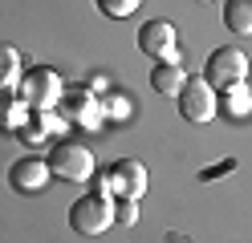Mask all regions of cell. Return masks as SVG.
<instances>
[{
  "label": "cell",
  "instance_id": "cell-1",
  "mask_svg": "<svg viewBox=\"0 0 252 243\" xmlns=\"http://www.w3.org/2000/svg\"><path fill=\"white\" fill-rule=\"evenodd\" d=\"M17 93H21V102H25L29 109L45 113V109L61 106V97H65V81H61V73L49 69V65H33V69H25Z\"/></svg>",
  "mask_w": 252,
  "mask_h": 243
},
{
  "label": "cell",
  "instance_id": "cell-2",
  "mask_svg": "<svg viewBox=\"0 0 252 243\" xmlns=\"http://www.w3.org/2000/svg\"><path fill=\"white\" fill-rule=\"evenodd\" d=\"M94 190L98 194H118V199H143V190H147V166L143 162H134V158H122L114 162L110 170H94Z\"/></svg>",
  "mask_w": 252,
  "mask_h": 243
},
{
  "label": "cell",
  "instance_id": "cell-3",
  "mask_svg": "<svg viewBox=\"0 0 252 243\" xmlns=\"http://www.w3.org/2000/svg\"><path fill=\"white\" fill-rule=\"evenodd\" d=\"M118 219H114V203H110V194H98V190H90V194H82L73 207H69V227L77 235H106L110 227H114Z\"/></svg>",
  "mask_w": 252,
  "mask_h": 243
},
{
  "label": "cell",
  "instance_id": "cell-4",
  "mask_svg": "<svg viewBox=\"0 0 252 243\" xmlns=\"http://www.w3.org/2000/svg\"><path fill=\"white\" fill-rule=\"evenodd\" d=\"M203 81H208L212 89H236L248 81V53L244 49H216V53L208 57V65H203Z\"/></svg>",
  "mask_w": 252,
  "mask_h": 243
},
{
  "label": "cell",
  "instance_id": "cell-5",
  "mask_svg": "<svg viewBox=\"0 0 252 243\" xmlns=\"http://www.w3.org/2000/svg\"><path fill=\"white\" fill-rule=\"evenodd\" d=\"M175 102H179V118H183V122H195V126L212 122L216 109H220V97H216V89H212L203 77L183 81V89L175 93Z\"/></svg>",
  "mask_w": 252,
  "mask_h": 243
},
{
  "label": "cell",
  "instance_id": "cell-6",
  "mask_svg": "<svg viewBox=\"0 0 252 243\" xmlns=\"http://www.w3.org/2000/svg\"><path fill=\"white\" fill-rule=\"evenodd\" d=\"M49 162V170L57 174V178H65V183H90L94 178V154L86 150L82 142H61V146H53V154L45 158Z\"/></svg>",
  "mask_w": 252,
  "mask_h": 243
},
{
  "label": "cell",
  "instance_id": "cell-7",
  "mask_svg": "<svg viewBox=\"0 0 252 243\" xmlns=\"http://www.w3.org/2000/svg\"><path fill=\"white\" fill-rule=\"evenodd\" d=\"M138 49L155 61H175V25L171 21H147L138 25Z\"/></svg>",
  "mask_w": 252,
  "mask_h": 243
},
{
  "label": "cell",
  "instance_id": "cell-8",
  "mask_svg": "<svg viewBox=\"0 0 252 243\" xmlns=\"http://www.w3.org/2000/svg\"><path fill=\"white\" fill-rule=\"evenodd\" d=\"M49 178H53V170H49V162H45V158H17L8 166V187L21 190V194L45 190V187H49Z\"/></svg>",
  "mask_w": 252,
  "mask_h": 243
},
{
  "label": "cell",
  "instance_id": "cell-9",
  "mask_svg": "<svg viewBox=\"0 0 252 243\" xmlns=\"http://www.w3.org/2000/svg\"><path fill=\"white\" fill-rule=\"evenodd\" d=\"M61 109H65L69 122H77V126H98L102 122V106L94 102V89H65Z\"/></svg>",
  "mask_w": 252,
  "mask_h": 243
},
{
  "label": "cell",
  "instance_id": "cell-10",
  "mask_svg": "<svg viewBox=\"0 0 252 243\" xmlns=\"http://www.w3.org/2000/svg\"><path fill=\"white\" fill-rule=\"evenodd\" d=\"M183 81H187V73H183L179 61H155V69H151V89H155V93L175 97V93L183 89Z\"/></svg>",
  "mask_w": 252,
  "mask_h": 243
},
{
  "label": "cell",
  "instance_id": "cell-11",
  "mask_svg": "<svg viewBox=\"0 0 252 243\" xmlns=\"http://www.w3.org/2000/svg\"><path fill=\"white\" fill-rule=\"evenodd\" d=\"M21 77H25V57H21V49L0 45V89H17Z\"/></svg>",
  "mask_w": 252,
  "mask_h": 243
},
{
  "label": "cell",
  "instance_id": "cell-12",
  "mask_svg": "<svg viewBox=\"0 0 252 243\" xmlns=\"http://www.w3.org/2000/svg\"><path fill=\"white\" fill-rule=\"evenodd\" d=\"M224 25L232 32L248 37L252 32V0H224Z\"/></svg>",
  "mask_w": 252,
  "mask_h": 243
},
{
  "label": "cell",
  "instance_id": "cell-13",
  "mask_svg": "<svg viewBox=\"0 0 252 243\" xmlns=\"http://www.w3.org/2000/svg\"><path fill=\"white\" fill-rule=\"evenodd\" d=\"M25 122H29V106L21 102V93L12 97V102H0V126H4V130L21 134V130H25Z\"/></svg>",
  "mask_w": 252,
  "mask_h": 243
},
{
  "label": "cell",
  "instance_id": "cell-14",
  "mask_svg": "<svg viewBox=\"0 0 252 243\" xmlns=\"http://www.w3.org/2000/svg\"><path fill=\"white\" fill-rule=\"evenodd\" d=\"M143 0H98V8L106 12V16H114V21H122V16H130Z\"/></svg>",
  "mask_w": 252,
  "mask_h": 243
},
{
  "label": "cell",
  "instance_id": "cell-15",
  "mask_svg": "<svg viewBox=\"0 0 252 243\" xmlns=\"http://www.w3.org/2000/svg\"><path fill=\"white\" fill-rule=\"evenodd\" d=\"M114 219L126 223V227L138 223V203H134V199H118V203H114Z\"/></svg>",
  "mask_w": 252,
  "mask_h": 243
},
{
  "label": "cell",
  "instance_id": "cell-16",
  "mask_svg": "<svg viewBox=\"0 0 252 243\" xmlns=\"http://www.w3.org/2000/svg\"><path fill=\"white\" fill-rule=\"evenodd\" d=\"M102 113H110V118H126V113H130V102H126V97H106Z\"/></svg>",
  "mask_w": 252,
  "mask_h": 243
},
{
  "label": "cell",
  "instance_id": "cell-17",
  "mask_svg": "<svg viewBox=\"0 0 252 243\" xmlns=\"http://www.w3.org/2000/svg\"><path fill=\"white\" fill-rule=\"evenodd\" d=\"M199 4H208V0H199Z\"/></svg>",
  "mask_w": 252,
  "mask_h": 243
}]
</instances>
